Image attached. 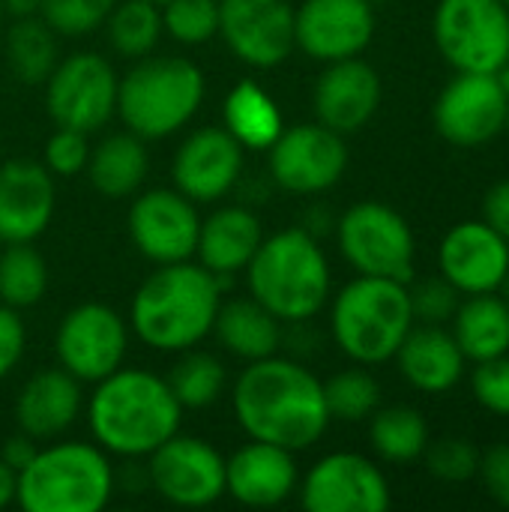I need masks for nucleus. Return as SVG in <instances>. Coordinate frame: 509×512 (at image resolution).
Masks as SVG:
<instances>
[{"label": "nucleus", "instance_id": "1", "mask_svg": "<svg viewBox=\"0 0 509 512\" xmlns=\"http://www.w3.org/2000/svg\"><path fill=\"white\" fill-rule=\"evenodd\" d=\"M231 408L249 441L300 453L321 441L330 426L324 381L303 363L264 357L249 363L231 393Z\"/></svg>", "mask_w": 509, "mask_h": 512}, {"label": "nucleus", "instance_id": "2", "mask_svg": "<svg viewBox=\"0 0 509 512\" xmlns=\"http://www.w3.org/2000/svg\"><path fill=\"white\" fill-rule=\"evenodd\" d=\"M183 408L165 378L147 369L120 366L96 381L87 399V426L93 441L114 456L141 459L180 432Z\"/></svg>", "mask_w": 509, "mask_h": 512}, {"label": "nucleus", "instance_id": "3", "mask_svg": "<svg viewBox=\"0 0 509 512\" xmlns=\"http://www.w3.org/2000/svg\"><path fill=\"white\" fill-rule=\"evenodd\" d=\"M219 297L222 282L207 267L189 261L156 264L132 297L129 324L153 351L180 354L213 333Z\"/></svg>", "mask_w": 509, "mask_h": 512}, {"label": "nucleus", "instance_id": "4", "mask_svg": "<svg viewBox=\"0 0 509 512\" xmlns=\"http://www.w3.org/2000/svg\"><path fill=\"white\" fill-rule=\"evenodd\" d=\"M249 297L279 321H309L330 300V261L309 228H285L264 237L246 264Z\"/></svg>", "mask_w": 509, "mask_h": 512}, {"label": "nucleus", "instance_id": "5", "mask_svg": "<svg viewBox=\"0 0 509 512\" xmlns=\"http://www.w3.org/2000/svg\"><path fill=\"white\" fill-rule=\"evenodd\" d=\"M414 324L408 282L381 276H357L336 294L330 309L333 342L357 366L393 360Z\"/></svg>", "mask_w": 509, "mask_h": 512}, {"label": "nucleus", "instance_id": "6", "mask_svg": "<svg viewBox=\"0 0 509 512\" xmlns=\"http://www.w3.org/2000/svg\"><path fill=\"white\" fill-rule=\"evenodd\" d=\"M114 492V471L99 444L66 441L36 450L18 471L15 504L27 512H99Z\"/></svg>", "mask_w": 509, "mask_h": 512}, {"label": "nucleus", "instance_id": "7", "mask_svg": "<svg viewBox=\"0 0 509 512\" xmlns=\"http://www.w3.org/2000/svg\"><path fill=\"white\" fill-rule=\"evenodd\" d=\"M204 87V72L186 57H141L117 84V114L138 138L159 141L198 114Z\"/></svg>", "mask_w": 509, "mask_h": 512}, {"label": "nucleus", "instance_id": "8", "mask_svg": "<svg viewBox=\"0 0 509 512\" xmlns=\"http://www.w3.org/2000/svg\"><path fill=\"white\" fill-rule=\"evenodd\" d=\"M336 240L342 258L360 276L411 282L417 243L408 219L399 210L381 201H360L336 222Z\"/></svg>", "mask_w": 509, "mask_h": 512}, {"label": "nucleus", "instance_id": "9", "mask_svg": "<svg viewBox=\"0 0 509 512\" xmlns=\"http://www.w3.org/2000/svg\"><path fill=\"white\" fill-rule=\"evenodd\" d=\"M432 36L456 72H498L509 63V9L501 0H438Z\"/></svg>", "mask_w": 509, "mask_h": 512}, {"label": "nucleus", "instance_id": "10", "mask_svg": "<svg viewBox=\"0 0 509 512\" xmlns=\"http://www.w3.org/2000/svg\"><path fill=\"white\" fill-rule=\"evenodd\" d=\"M117 84L120 78L105 57L93 51L69 54L57 60L45 81L48 117L63 129L87 135L117 111Z\"/></svg>", "mask_w": 509, "mask_h": 512}, {"label": "nucleus", "instance_id": "11", "mask_svg": "<svg viewBox=\"0 0 509 512\" xmlns=\"http://www.w3.org/2000/svg\"><path fill=\"white\" fill-rule=\"evenodd\" d=\"M54 348L60 369L81 384H96L123 366L129 351V327L111 306L81 303L63 315Z\"/></svg>", "mask_w": 509, "mask_h": 512}, {"label": "nucleus", "instance_id": "12", "mask_svg": "<svg viewBox=\"0 0 509 512\" xmlns=\"http://www.w3.org/2000/svg\"><path fill=\"white\" fill-rule=\"evenodd\" d=\"M267 153L273 183L294 195H321L333 189L348 168L345 135L321 123H300L282 129V135L270 144Z\"/></svg>", "mask_w": 509, "mask_h": 512}, {"label": "nucleus", "instance_id": "13", "mask_svg": "<svg viewBox=\"0 0 509 512\" xmlns=\"http://www.w3.org/2000/svg\"><path fill=\"white\" fill-rule=\"evenodd\" d=\"M509 93L495 72H456L438 93L432 120L453 147H483L504 132Z\"/></svg>", "mask_w": 509, "mask_h": 512}, {"label": "nucleus", "instance_id": "14", "mask_svg": "<svg viewBox=\"0 0 509 512\" xmlns=\"http://www.w3.org/2000/svg\"><path fill=\"white\" fill-rule=\"evenodd\" d=\"M150 486L174 507L198 510L225 495V459L201 438L174 435L150 453Z\"/></svg>", "mask_w": 509, "mask_h": 512}, {"label": "nucleus", "instance_id": "15", "mask_svg": "<svg viewBox=\"0 0 509 512\" xmlns=\"http://www.w3.org/2000/svg\"><path fill=\"white\" fill-rule=\"evenodd\" d=\"M219 36L246 66L276 69L297 48L294 9L288 0H219Z\"/></svg>", "mask_w": 509, "mask_h": 512}, {"label": "nucleus", "instance_id": "16", "mask_svg": "<svg viewBox=\"0 0 509 512\" xmlns=\"http://www.w3.org/2000/svg\"><path fill=\"white\" fill-rule=\"evenodd\" d=\"M300 504L309 512H384L393 495L384 471L360 453H330L306 474Z\"/></svg>", "mask_w": 509, "mask_h": 512}, {"label": "nucleus", "instance_id": "17", "mask_svg": "<svg viewBox=\"0 0 509 512\" xmlns=\"http://www.w3.org/2000/svg\"><path fill=\"white\" fill-rule=\"evenodd\" d=\"M372 0H303L294 9V42L321 63L360 57L375 39Z\"/></svg>", "mask_w": 509, "mask_h": 512}, {"label": "nucleus", "instance_id": "18", "mask_svg": "<svg viewBox=\"0 0 509 512\" xmlns=\"http://www.w3.org/2000/svg\"><path fill=\"white\" fill-rule=\"evenodd\" d=\"M201 216L177 189H150L129 207V237L153 264L189 261L198 246Z\"/></svg>", "mask_w": 509, "mask_h": 512}, {"label": "nucleus", "instance_id": "19", "mask_svg": "<svg viewBox=\"0 0 509 512\" xmlns=\"http://www.w3.org/2000/svg\"><path fill=\"white\" fill-rule=\"evenodd\" d=\"M438 270L459 294H492L509 273V243L483 219L453 225L438 246Z\"/></svg>", "mask_w": 509, "mask_h": 512}, {"label": "nucleus", "instance_id": "20", "mask_svg": "<svg viewBox=\"0 0 509 512\" xmlns=\"http://www.w3.org/2000/svg\"><path fill=\"white\" fill-rule=\"evenodd\" d=\"M243 174V147L225 126H204L192 132L174 156V186L195 204L225 198Z\"/></svg>", "mask_w": 509, "mask_h": 512}, {"label": "nucleus", "instance_id": "21", "mask_svg": "<svg viewBox=\"0 0 509 512\" xmlns=\"http://www.w3.org/2000/svg\"><path fill=\"white\" fill-rule=\"evenodd\" d=\"M312 105L321 126L339 135H354L381 105V75L360 57L327 63L315 81Z\"/></svg>", "mask_w": 509, "mask_h": 512}, {"label": "nucleus", "instance_id": "22", "mask_svg": "<svg viewBox=\"0 0 509 512\" xmlns=\"http://www.w3.org/2000/svg\"><path fill=\"white\" fill-rule=\"evenodd\" d=\"M57 204L45 165L12 159L0 165V243H33L51 225Z\"/></svg>", "mask_w": 509, "mask_h": 512}, {"label": "nucleus", "instance_id": "23", "mask_svg": "<svg viewBox=\"0 0 509 512\" xmlns=\"http://www.w3.org/2000/svg\"><path fill=\"white\" fill-rule=\"evenodd\" d=\"M297 489L294 453L276 444L249 441L231 459H225V495L252 510H270L285 504Z\"/></svg>", "mask_w": 509, "mask_h": 512}, {"label": "nucleus", "instance_id": "24", "mask_svg": "<svg viewBox=\"0 0 509 512\" xmlns=\"http://www.w3.org/2000/svg\"><path fill=\"white\" fill-rule=\"evenodd\" d=\"M393 360L399 363L402 378L429 396L450 393L465 378L468 366V357L444 324H414Z\"/></svg>", "mask_w": 509, "mask_h": 512}, {"label": "nucleus", "instance_id": "25", "mask_svg": "<svg viewBox=\"0 0 509 512\" xmlns=\"http://www.w3.org/2000/svg\"><path fill=\"white\" fill-rule=\"evenodd\" d=\"M81 381L66 369L36 372L15 399V423L33 441L63 435L81 411Z\"/></svg>", "mask_w": 509, "mask_h": 512}, {"label": "nucleus", "instance_id": "26", "mask_svg": "<svg viewBox=\"0 0 509 512\" xmlns=\"http://www.w3.org/2000/svg\"><path fill=\"white\" fill-rule=\"evenodd\" d=\"M264 240L261 219L246 207H219L207 219H201L195 255L201 267H207L219 282L246 270L252 255Z\"/></svg>", "mask_w": 509, "mask_h": 512}, {"label": "nucleus", "instance_id": "27", "mask_svg": "<svg viewBox=\"0 0 509 512\" xmlns=\"http://www.w3.org/2000/svg\"><path fill=\"white\" fill-rule=\"evenodd\" d=\"M282 321L267 312L255 297H240V300H228L219 303L216 321H213V333L219 339V345L246 360H264L273 357L282 345Z\"/></svg>", "mask_w": 509, "mask_h": 512}, {"label": "nucleus", "instance_id": "28", "mask_svg": "<svg viewBox=\"0 0 509 512\" xmlns=\"http://www.w3.org/2000/svg\"><path fill=\"white\" fill-rule=\"evenodd\" d=\"M471 363H483L492 357L509 354V303L498 294H468L450 330Z\"/></svg>", "mask_w": 509, "mask_h": 512}, {"label": "nucleus", "instance_id": "29", "mask_svg": "<svg viewBox=\"0 0 509 512\" xmlns=\"http://www.w3.org/2000/svg\"><path fill=\"white\" fill-rule=\"evenodd\" d=\"M147 168H150V159H147L144 138H138L135 132H117L90 150L84 171L90 177V186L99 195L129 198L141 189Z\"/></svg>", "mask_w": 509, "mask_h": 512}, {"label": "nucleus", "instance_id": "30", "mask_svg": "<svg viewBox=\"0 0 509 512\" xmlns=\"http://www.w3.org/2000/svg\"><path fill=\"white\" fill-rule=\"evenodd\" d=\"M225 132L243 150H270V144L282 135V111L276 99L255 81H240L228 90L222 105Z\"/></svg>", "mask_w": 509, "mask_h": 512}, {"label": "nucleus", "instance_id": "31", "mask_svg": "<svg viewBox=\"0 0 509 512\" xmlns=\"http://www.w3.org/2000/svg\"><path fill=\"white\" fill-rule=\"evenodd\" d=\"M429 423L417 408L390 405L369 417V444L378 459L390 465H411L423 459L429 447Z\"/></svg>", "mask_w": 509, "mask_h": 512}, {"label": "nucleus", "instance_id": "32", "mask_svg": "<svg viewBox=\"0 0 509 512\" xmlns=\"http://www.w3.org/2000/svg\"><path fill=\"white\" fill-rule=\"evenodd\" d=\"M6 51L18 81L45 84L51 69L57 66V33L39 15L15 18L6 39Z\"/></svg>", "mask_w": 509, "mask_h": 512}, {"label": "nucleus", "instance_id": "33", "mask_svg": "<svg viewBox=\"0 0 509 512\" xmlns=\"http://www.w3.org/2000/svg\"><path fill=\"white\" fill-rule=\"evenodd\" d=\"M48 291L45 258L30 243H6L0 252V303L9 309H30Z\"/></svg>", "mask_w": 509, "mask_h": 512}, {"label": "nucleus", "instance_id": "34", "mask_svg": "<svg viewBox=\"0 0 509 512\" xmlns=\"http://www.w3.org/2000/svg\"><path fill=\"white\" fill-rule=\"evenodd\" d=\"M105 24H108L111 48L120 57H132V60L147 57L156 48L159 36L165 33L162 12L150 0H117Z\"/></svg>", "mask_w": 509, "mask_h": 512}, {"label": "nucleus", "instance_id": "35", "mask_svg": "<svg viewBox=\"0 0 509 512\" xmlns=\"http://www.w3.org/2000/svg\"><path fill=\"white\" fill-rule=\"evenodd\" d=\"M183 357L171 366L168 372V387L174 393V399L180 402V408H207L219 399V393L225 390V366L219 363V357L207 354V351H195L186 348L180 351Z\"/></svg>", "mask_w": 509, "mask_h": 512}, {"label": "nucleus", "instance_id": "36", "mask_svg": "<svg viewBox=\"0 0 509 512\" xmlns=\"http://www.w3.org/2000/svg\"><path fill=\"white\" fill-rule=\"evenodd\" d=\"M324 402H327L330 420L363 423L381 408V384L363 366L345 369V372H336L330 381H324Z\"/></svg>", "mask_w": 509, "mask_h": 512}, {"label": "nucleus", "instance_id": "37", "mask_svg": "<svg viewBox=\"0 0 509 512\" xmlns=\"http://www.w3.org/2000/svg\"><path fill=\"white\" fill-rule=\"evenodd\" d=\"M159 12L162 30L183 45H204L219 36V0H165Z\"/></svg>", "mask_w": 509, "mask_h": 512}, {"label": "nucleus", "instance_id": "38", "mask_svg": "<svg viewBox=\"0 0 509 512\" xmlns=\"http://www.w3.org/2000/svg\"><path fill=\"white\" fill-rule=\"evenodd\" d=\"M117 0H42L39 18L57 36H87L105 24Z\"/></svg>", "mask_w": 509, "mask_h": 512}, {"label": "nucleus", "instance_id": "39", "mask_svg": "<svg viewBox=\"0 0 509 512\" xmlns=\"http://www.w3.org/2000/svg\"><path fill=\"white\" fill-rule=\"evenodd\" d=\"M423 459L429 474L441 483H468L480 468V450L468 438H441L435 444L429 441Z\"/></svg>", "mask_w": 509, "mask_h": 512}, {"label": "nucleus", "instance_id": "40", "mask_svg": "<svg viewBox=\"0 0 509 512\" xmlns=\"http://www.w3.org/2000/svg\"><path fill=\"white\" fill-rule=\"evenodd\" d=\"M408 297H411L414 321H420V324H447V321H453V315L462 303V294L444 276L426 279V282L408 288Z\"/></svg>", "mask_w": 509, "mask_h": 512}, {"label": "nucleus", "instance_id": "41", "mask_svg": "<svg viewBox=\"0 0 509 512\" xmlns=\"http://www.w3.org/2000/svg\"><path fill=\"white\" fill-rule=\"evenodd\" d=\"M471 393L495 417H509V354L492 357L474 366Z\"/></svg>", "mask_w": 509, "mask_h": 512}, {"label": "nucleus", "instance_id": "42", "mask_svg": "<svg viewBox=\"0 0 509 512\" xmlns=\"http://www.w3.org/2000/svg\"><path fill=\"white\" fill-rule=\"evenodd\" d=\"M87 159H90L87 135L63 126H57V132L45 141L42 150V165L57 177H75L78 171L87 168Z\"/></svg>", "mask_w": 509, "mask_h": 512}, {"label": "nucleus", "instance_id": "43", "mask_svg": "<svg viewBox=\"0 0 509 512\" xmlns=\"http://www.w3.org/2000/svg\"><path fill=\"white\" fill-rule=\"evenodd\" d=\"M477 477L486 489V495L509 510V444H495L486 453H480Z\"/></svg>", "mask_w": 509, "mask_h": 512}, {"label": "nucleus", "instance_id": "44", "mask_svg": "<svg viewBox=\"0 0 509 512\" xmlns=\"http://www.w3.org/2000/svg\"><path fill=\"white\" fill-rule=\"evenodd\" d=\"M24 345H27V330L18 309L0 303V378H6L18 366Z\"/></svg>", "mask_w": 509, "mask_h": 512}, {"label": "nucleus", "instance_id": "45", "mask_svg": "<svg viewBox=\"0 0 509 512\" xmlns=\"http://www.w3.org/2000/svg\"><path fill=\"white\" fill-rule=\"evenodd\" d=\"M483 222H489L509 243V180L495 183L483 198Z\"/></svg>", "mask_w": 509, "mask_h": 512}, {"label": "nucleus", "instance_id": "46", "mask_svg": "<svg viewBox=\"0 0 509 512\" xmlns=\"http://www.w3.org/2000/svg\"><path fill=\"white\" fill-rule=\"evenodd\" d=\"M33 456H36L33 438H30V435H24V432H21V435H12V438L3 444V450H0V459H3L15 474H18V471H21Z\"/></svg>", "mask_w": 509, "mask_h": 512}, {"label": "nucleus", "instance_id": "47", "mask_svg": "<svg viewBox=\"0 0 509 512\" xmlns=\"http://www.w3.org/2000/svg\"><path fill=\"white\" fill-rule=\"evenodd\" d=\"M15 489H18V474L0 459V510L15 501Z\"/></svg>", "mask_w": 509, "mask_h": 512}, {"label": "nucleus", "instance_id": "48", "mask_svg": "<svg viewBox=\"0 0 509 512\" xmlns=\"http://www.w3.org/2000/svg\"><path fill=\"white\" fill-rule=\"evenodd\" d=\"M39 3H42V0H3V12H9V15H15V18L39 15Z\"/></svg>", "mask_w": 509, "mask_h": 512}, {"label": "nucleus", "instance_id": "49", "mask_svg": "<svg viewBox=\"0 0 509 512\" xmlns=\"http://www.w3.org/2000/svg\"><path fill=\"white\" fill-rule=\"evenodd\" d=\"M495 75H498L501 87H504V90H507V93H509V63H504V66H501V69H498Z\"/></svg>", "mask_w": 509, "mask_h": 512}, {"label": "nucleus", "instance_id": "50", "mask_svg": "<svg viewBox=\"0 0 509 512\" xmlns=\"http://www.w3.org/2000/svg\"><path fill=\"white\" fill-rule=\"evenodd\" d=\"M498 294H501V297H504V300H507V303H509V273H507V276H504V282H501Z\"/></svg>", "mask_w": 509, "mask_h": 512}, {"label": "nucleus", "instance_id": "51", "mask_svg": "<svg viewBox=\"0 0 509 512\" xmlns=\"http://www.w3.org/2000/svg\"><path fill=\"white\" fill-rule=\"evenodd\" d=\"M504 132L509 135V105H507V123H504Z\"/></svg>", "mask_w": 509, "mask_h": 512}, {"label": "nucleus", "instance_id": "52", "mask_svg": "<svg viewBox=\"0 0 509 512\" xmlns=\"http://www.w3.org/2000/svg\"><path fill=\"white\" fill-rule=\"evenodd\" d=\"M0 24H3V0H0Z\"/></svg>", "mask_w": 509, "mask_h": 512}, {"label": "nucleus", "instance_id": "53", "mask_svg": "<svg viewBox=\"0 0 509 512\" xmlns=\"http://www.w3.org/2000/svg\"><path fill=\"white\" fill-rule=\"evenodd\" d=\"M150 3H156V6H159V3H165V0H150Z\"/></svg>", "mask_w": 509, "mask_h": 512}, {"label": "nucleus", "instance_id": "54", "mask_svg": "<svg viewBox=\"0 0 509 512\" xmlns=\"http://www.w3.org/2000/svg\"><path fill=\"white\" fill-rule=\"evenodd\" d=\"M501 3H504V6H507V9H509V0H501Z\"/></svg>", "mask_w": 509, "mask_h": 512}]
</instances>
